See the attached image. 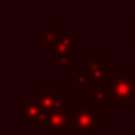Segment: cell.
Wrapping results in <instances>:
<instances>
[{"instance_id": "cell-1", "label": "cell", "mask_w": 135, "mask_h": 135, "mask_svg": "<svg viewBox=\"0 0 135 135\" xmlns=\"http://www.w3.org/2000/svg\"><path fill=\"white\" fill-rule=\"evenodd\" d=\"M111 101L118 109H130L135 104V75L130 69H120L111 77Z\"/></svg>"}, {"instance_id": "cell-2", "label": "cell", "mask_w": 135, "mask_h": 135, "mask_svg": "<svg viewBox=\"0 0 135 135\" xmlns=\"http://www.w3.org/2000/svg\"><path fill=\"white\" fill-rule=\"evenodd\" d=\"M103 109L94 101H79L74 109V132H91L99 133L103 130L99 118Z\"/></svg>"}, {"instance_id": "cell-3", "label": "cell", "mask_w": 135, "mask_h": 135, "mask_svg": "<svg viewBox=\"0 0 135 135\" xmlns=\"http://www.w3.org/2000/svg\"><path fill=\"white\" fill-rule=\"evenodd\" d=\"M16 116H19L26 125H45L48 120V113L41 108L38 92H26L22 99L16 103Z\"/></svg>"}, {"instance_id": "cell-4", "label": "cell", "mask_w": 135, "mask_h": 135, "mask_svg": "<svg viewBox=\"0 0 135 135\" xmlns=\"http://www.w3.org/2000/svg\"><path fill=\"white\" fill-rule=\"evenodd\" d=\"M84 62H86V67H84V69H79L77 74H75L84 86L94 87L96 84H99V82L108 79L106 72H108V69H109V63L104 62L99 53H87V55L84 56Z\"/></svg>"}, {"instance_id": "cell-5", "label": "cell", "mask_w": 135, "mask_h": 135, "mask_svg": "<svg viewBox=\"0 0 135 135\" xmlns=\"http://www.w3.org/2000/svg\"><path fill=\"white\" fill-rule=\"evenodd\" d=\"M38 128H40V132H51L55 135L74 132V109L70 106V101H65L56 111L50 113L46 123Z\"/></svg>"}, {"instance_id": "cell-6", "label": "cell", "mask_w": 135, "mask_h": 135, "mask_svg": "<svg viewBox=\"0 0 135 135\" xmlns=\"http://www.w3.org/2000/svg\"><path fill=\"white\" fill-rule=\"evenodd\" d=\"M79 51V34L77 31H60L58 43L48 50V55H75Z\"/></svg>"}, {"instance_id": "cell-7", "label": "cell", "mask_w": 135, "mask_h": 135, "mask_svg": "<svg viewBox=\"0 0 135 135\" xmlns=\"http://www.w3.org/2000/svg\"><path fill=\"white\" fill-rule=\"evenodd\" d=\"M38 96H40L41 108H43L48 115L53 113V111H56V109L65 103L63 96L60 94V92H56L55 87H53V86H46V84H43V86L38 87Z\"/></svg>"}, {"instance_id": "cell-8", "label": "cell", "mask_w": 135, "mask_h": 135, "mask_svg": "<svg viewBox=\"0 0 135 135\" xmlns=\"http://www.w3.org/2000/svg\"><path fill=\"white\" fill-rule=\"evenodd\" d=\"M92 101L101 109L108 108L109 101H111V79H106L92 87Z\"/></svg>"}, {"instance_id": "cell-9", "label": "cell", "mask_w": 135, "mask_h": 135, "mask_svg": "<svg viewBox=\"0 0 135 135\" xmlns=\"http://www.w3.org/2000/svg\"><path fill=\"white\" fill-rule=\"evenodd\" d=\"M58 38H60V31L55 29V24L53 22H48L45 27V31L41 33V38H40V46H45L46 51L51 48H55V45L58 43Z\"/></svg>"}, {"instance_id": "cell-10", "label": "cell", "mask_w": 135, "mask_h": 135, "mask_svg": "<svg viewBox=\"0 0 135 135\" xmlns=\"http://www.w3.org/2000/svg\"><path fill=\"white\" fill-rule=\"evenodd\" d=\"M70 63H72V56L70 55H55L53 56V69L55 70L69 69Z\"/></svg>"}, {"instance_id": "cell-11", "label": "cell", "mask_w": 135, "mask_h": 135, "mask_svg": "<svg viewBox=\"0 0 135 135\" xmlns=\"http://www.w3.org/2000/svg\"><path fill=\"white\" fill-rule=\"evenodd\" d=\"M123 29H125V31H130V33L133 34L132 45L135 46V16H132V19H130V21H127V22L123 24Z\"/></svg>"}, {"instance_id": "cell-12", "label": "cell", "mask_w": 135, "mask_h": 135, "mask_svg": "<svg viewBox=\"0 0 135 135\" xmlns=\"http://www.w3.org/2000/svg\"><path fill=\"white\" fill-rule=\"evenodd\" d=\"M69 84H70V86H74V87H75V86H80L82 82H80V79H79L77 75H72V77L69 79Z\"/></svg>"}, {"instance_id": "cell-13", "label": "cell", "mask_w": 135, "mask_h": 135, "mask_svg": "<svg viewBox=\"0 0 135 135\" xmlns=\"http://www.w3.org/2000/svg\"><path fill=\"white\" fill-rule=\"evenodd\" d=\"M77 135H96V133H91V132H80V133H77Z\"/></svg>"}, {"instance_id": "cell-14", "label": "cell", "mask_w": 135, "mask_h": 135, "mask_svg": "<svg viewBox=\"0 0 135 135\" xmlns=\"http://www.w3.org/2000/svg\"><path fill=\"white\" fill-rule=\"evenodd\" d=\"M132 135H135V132H133V133H132Z\"/></svg>"}]
</instances>
